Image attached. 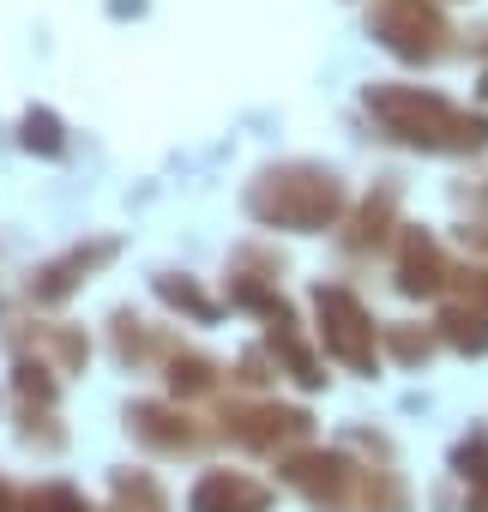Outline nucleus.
Wrapping results in <instances>:
<instances>
[{"mask_svg":"<svg viewBox=\"0 0 488 512\" xmlns=\"http://www.w3.org/2000/svg\"><path fill=\"white\" fill-rule=\"evenodd\" d=\"M284 476H290L308 500H320V506H326V500L338 506V500H344V482H350V476H344V458H290Z\"/></svg>","mask_w":488,"mask_h":512,"instance_id":"nucleus-2","label":"nucleus"},{"mask_svg":"<svg viewBox=\"0 0 488 512\" xmlns=\"http://www.w3.org/2000/svg\"><path fill=\"white\" fill-rule=\"evenodd\" d=\"M25 512H91V506L79 494H67V488H43V494L25 500Z\"/></svg>","mask_w":488,"mask_h":512,"instance_id":"nucleus-4","label":"nucleus"},{"mask_svg":"<svg viewBox=\"0 0 488 512\" xmlns=\"http://www.w3.org/2000/svg\"><path fill=\"white\" fill-rule=\"evenodd\" d=\"M320 314L332 320V344H338V356H350V362H368V350H362V314H356V302L350 296H320Z\"/></svg>","mask_w":488,"mask_h":512,"instance_id":"nucleus-3","label":"nucleus"},{"mask_svg":"<svg viewBox=\"0 0 488 512\" xmlns=\"http://www.w3.org/2000/svg\"><path fill=\"white\" fill-rule=\"evenodd\" d=\"M266 488L248 482V476H229V470H211L199 488H193V512H266Z\"/></svg>","mask_w":488,"mask_h":512,"instance_id":"nucleus-1","label":"nucleus"},{"mask_svg":"<svg viewBox=\"0 0 488 512\" xmlns=\"http://www.w3.org/2000/svg\"><path fill=\"white\" fill-rule=\"evenodd\" d=\"M0 512H7V488H0Z\"/></svg>","mask_w":488,"mask_h":512,"instance_id":"nucleus-5","label":"nucleus"}]
</instances>
